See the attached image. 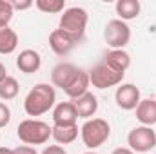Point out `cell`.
<instances>
[{"mask_svg":"<svg viewBox=\"0 0 156 154\" xmlns=\"http://www.w3.org/2000/svg\"><path fill=\"white\" fill-rule=\"evenodd\" d=\"M56 103L55 87L49 83H37L24 100V111L27 116H42L49 113Z\"/></svg>","mask_w":156,"mask_h":154,"instance_id":"obj_1","label":"cell"},{"mask_svg":"<svg viewBox=\"0 0 156 154\" xmlns=\"http://www.w3.org/2000/svg\"><path fill=\"white\" fill-rule=\"evenodd\" d=\"M51 129L49 123L37 120V118H27L18 123L16 127V136L20 142L26 145H44L51 138Z\"/></svg>","mask_w":156,"mask_h":154,"instance_id":"obj_2","label":"cell"},{"mask_svg":"<svg viewBox=\"0 0 156 154\" xmlns=\"http://www.w3.org/2000/svg\"><path fill=\"white\" fill-rule=\"evenodd\" d=\"M80 136H82V142L87 149L94 151L98 147H102L109 136H111V125L107 123V120L104 118H91V120H85V123L82 125L80 129Z\"/></svg>","mask_w":156,"mask_h":154,"instance_id":"obj_3","label":"cell"},{"mask_svg":"<svg viewBox=\"0 0 156 154\" xmlns=\"http://www.w3.org/2000/svg\"><path fill=\"white\" fill-rule=\"evenodd\" d=\"M87 20H89V15L83 7H67L64 11V15L60 16L58 29H62V31L76 37L78 40H82L83 35H85Z\"/></svg>","mask_w":156,"mask_h":154,"instance_id":"obj_4","label":"cell"},{"mask_svg":"<svg viewBox=\"0 0 156 154\" xmlns=\"http://www.w3.org/2000/svg\"><path fill=\"white\" fill-rule=\"evenodd\" d=\"M104 40L111 49H123L131 40V27L120 18L109 20L104 27Z\"/></svg>","mask_w":156,"mask_h":154,"instance_id":"obj_5","label":"cell"},{"mask_svg":"<svg viewBox=\"0 0 156 154\" xmlns=\"http://www.w3.org/2000/svg\"><path fill=\"white\" fill-rule=\"evenodd\" d=\"M127 145L133 152H149L156 147V131L151 127L140 125L131 129L127 134Z\"/></svg>","mask_w":156,"mask_h":154,"instance_id":"obj_6","label":"cell"},{"mask_svg":"<svg viewBox=\"0 0 156 154\" xmlns=\"http://www.w3.org/2000/svg\"><path fill=\"white\" fill-rule=\"evenodd\" d=\"M89 80H91V85L96 89H109V87H116L122 83L123 73L113 71L109 65H105L102 62V64H96L89 71Z\"/></svg>","mask_w":156,"mask_h":154,"instance_id":"obj_7","label":"cell"},{"mask_svg":"<svg viewBox=\"0 0 156 154\" xmlns=\"http://www.w3.org/2000/svg\"><path fill=\"white\" fill-rule=\"evenodd\" d=\"M115 100H116V105L120 109L133 111L142 102V94L134 83H120L116 87V93H115Z\"/></svg>","mask_w":156,"mask_h":154,"instance_id":"obj_8","label":"cell"},{"mask_svg":"<svg viewBox=\"0 0 156 154\" xmlns=\"http://www.w3.org/2000/svg\"><path fill=\"white\" fill-rule=\"evenodd\" d=\"M80 42L82 40H78L76 37H73V35H69V33H66L62 29H55L49 35V47L58 56H67Z\"/></svg>","mask_w":156,"mask_h":154,"instance_id":"obj_9","label":"cell"},{"mask_svg":"<svg viewBox=\"0 0 156 154\" xmlns=\"http://www.w3.org/2000/svg\"><path fill=\"white\" fill-rule=\"evenodd\" d=\"M78 113L73 102H60L53 107V125H76Z\"/></svg>","mask_w":156,"mask_h":154,"instance_id":"obj_10","label":"cell"},{"mask_svg":"<svg viewBox=\"0 0 156 154\" xmlns=\"http://www.w3.org/2000/svg\"><path fill=\"white\" fill-rule=\"evenodd\" d=\"M89 85H91L89 71L78 69V73L75 75V78L69 82V85L64 89V93H66L71 100H76V98H80V96H83L85 93H89Z\"/></svg>","mask_w":156,"mask_h":154,"instance_id":"obj_11","label":"cell"},{"mask_svg":"<svg viewBox=\"0 0 156 154\" xmlns=\"http://www.w3.org/2000/svg\"><path fill=\"white\" fill-rule=\"evenodd\" d=\"M76 73H78L76 65L62 62V64H58V65L53 67V71H51V82H53V85H56V87H60L64 91L69 85V82L75 78Z\"/></svg>","mask_w":156,"mask_h":154,"instance_id":"obj_12","label":"cell"},{"mask_svg":"<svg viewBox=\"0 0 156 154\" xmlns=\"http://www.w3.org/2000/svg\"><path fill=\"white\" fill-rule=\"evenodd\" d=\"M40 65H42V58H40V53L35 51V49H24L16 56V67L26 75L37 73L40 69Z\"/></svg>","mask_w":156,"mask_h":154,"instance_id":"obj_13","label":"cell"},{"mask_svg":"<svg viewBox=\"0 0 156 154\" xmlns=\"http://www.w3.org/2000/svg\"><path fill=\"white\" fill-rule=\"evenodd\" d=\"M104 64L109 65L113 71L125 75V71H127L129 65H131V56H129V53H127L125 49H111V51L105 53Z\"/></svg>","mask_w":156,"mask_h":154,"instance_id":"obj_14","label":"cell"},{"mask_svg":"<svg viewBox=\"0 0 156 154\" xmlns=\"http://www.w3.org/2000/svg\"><path fill=\"white\" fill-rule=\"evenodd\" d=\"M75 103V109L78 113V118L83 120H91L98 111V98L93 93H85L83 96H80L76 100H71Z\"/></svg>","mask_w":156,"mask_h":154,"instance_id":"obj_15","label":"cell"},{"mask_svg":"<svg viewBox=\"0 0 156 154\" xmlns=\"http://www.w3.org/2000/svg\"><path fill=\"white\" fill-rule=\"evenodd\" d=\"M136 118L142 125L151 127L156 123V100L154 98H145L138 103L136 107Z\"/></svg>","mask_w":156,"mask_h":154,"instance_id":"obj_16","label":"cell"},{"mask_svg":"<svg viewBox=\"0 0 156 154\" xmlns=\"http://www.w3.org/2000/svg\"><path fill=\"white\" fill-rule=\"evenodd\" d=\"M51 138L58 145H69L78 138V125H53Z\"/></svg>","mask_w":156,"mask_h":154,"instance_id":"obj_17","label":"cell"},{"mask_svg":"<svg viewBox=\"0 0 156 154\" xmlns=\"http://www.w3.org/2000/svg\"><path fill=\"white\" fill-rule=\"evenodd\" d=\"M115 9H116V15L120 16V20L127 22V20H133L140 15L142 4L138 0H118Z\"/></svg>","mask_w":156,"mask_h":154,"instance_id":"obj_18","label":"cell"},{"mask_svg":"<svg viewBox=\"0 0 156 154\" xmlns=\"http://www.w3.org/2000/svg\"><path fill=\"white\" fill-rule=\"evenodd\" d=\"M18 45V35L9 26L0 27V54H11Z\"/></svg>","mask_w":156,"mask_h":154,"instance_id":"obj_19","label":"cell"},{"mask_svg":"<svg viewBox=\"0 0 156 154\" xmlns=\"http://www.w3.org/2000/svg\"><path fill=\"white\" fill-rule=\"evenodd\" d=\"M18 91H20V85H18V80L13 76H7L5 80L0 82V98L2 100H13L18 96Z\"/></svg>","mask_w":156,"mask_h":154,"instance_id":"obj_20","label":"cell"},{"mask_svg":"<svg viewBox=\"0 0 156 154\" xmlns=\"http://www.w3.org/2000/svg\"><path fill=\"white\" fill-rule=\"evenodd\" d=\"M35 5L37 9L47 15H56V13L66 11V0H37Z\"/></svg>","mask_w":156,"mask_h":154,"instance_id":"obj_21","label":"cell"},{"mask_svg":"<svg viewBox=\"0 0 156 154\" xmlns=\"http://www.w3.org/2000/svg\"><path fill=\"white\" fill-rule=\"evenodd\" d=\"M13 5L9 0H0V27H7L13 18Z\"/></svg>","mask_w":156,"mask_h":154,"instance_id":"obj_22","label":"cell"},{"mask_svg":"<svg viewBox=\"0 0 156 154\" xmlns=\"http://www.w3.org/2000/svg\"><path fill=\"white\" fill-rule=\"evenodd\" d=\"M9 121H11V109L4 102H0V129H4Z\"/></svg>","mask_w":156,"mask_h":154,"instance_id":"obj_23","label":"cell"},{"mask_svg":"<svg viewBox=\"0 0 156 154\" xmlns=\"http://www.w3.org/2000/svg\"><path fill=\"white\" fill-rule=\"evenodd\" d=\"M11 5H13V11H26V9H29L31 5H35V2H31V0H22V2H11Z\"/></svg>","mask_w":156,"mask_h":154,"instance_id":"obj_24","label":"cell"},{"mask_svg":"<svg viewBox=\"0 0 156 154\" xmlns=\"http://www.w3.org/2000/svg\"><path fill=\"white\" fill-rule=\"evenodd\" d=\"M42 154H67V151L62 145H49L42 151Z\"/></svg>","mask_w":156,"mask_h":154,"instance_id":"obj_25","label":"cell"},{"mask_svg":"<svg viewBox=\"0 0 156 154\" xmlns=\"http://www.w3.org/2000/svg\"><path fill=\"white\" fill-rule=\"evenodd\" d=\"M13 152L15 154H38L37 149L31 147V145H18L16 149H13Z\"/></svg>","mask_w":156,"mask_h":154,"instance_id":"obj_26","label":"cell"},{"mask_svg":"<svg viewBox=\"0 0 156 154\" xmlns=\"http://www.w3.org/2000/svg\"><path fill=\"white\" fill-rule=\"evenodd\" d=\"M111 154H136V152H133L129 147H118V149H115Z\"/></svg>","mask_w":156,"mask_h":154,"instance_id":"obj_27","label":"cell"},{"mask_svg":"<svg viewBox=\"0 0 156 154\" xmlns=\"http://www.w3.org/2000/svg\"><path fill=\"white\" fill-rule=\"evenodd\" d=\"M7 76H9V75H7V71H5V65L0 62V82H2V80H5Z\"/></svg>","mask_w":156,"mask_h":154,"instance_id":"obj_28","label":"cell"},{"mask_svg":"<svg viewBox=\"0 0 156 154\" xmlns=\"http://www.w3.org/2000/svg\"><path fill=\"white\" fill-rule=\"evenodd\" d=\"M0 154H15L13 149H7V147H0Z\"/></svg>","mask_w":156,"mask_h":154,"instance_id":"obj_29","label":"cell"},{"mask_svg":"<svg viewBox=\"0 0 156 154\" xmlns=\"http://www.w3.org/2000/svg\"><path fill=\"white\" fill-rule=\"evenodd\" d=\"M83 154H98V152H94V151H89V152H83Z\"/></svg>","mask_w":156,"mask_h":154,"instance_id":"obj_30","label":"cell"}]
</instances>
